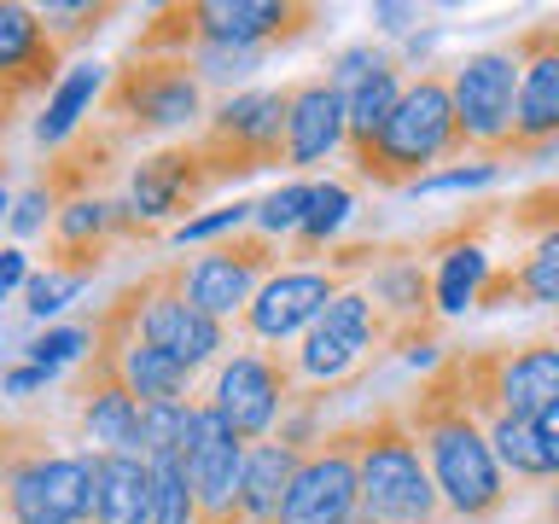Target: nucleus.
<instances>
[{"instance_id": "42", "label": "nucleus", "mask_w": 559, "mask_h": 524, "mask_svg": "<svg viewBox=\"0 0 559 524\" xmlns=\"http://www.w3.org/2000/svg\"><path fill=\"white\" fill-rule=\"evenodd\" d=\"M531 426H536V443H542V454H548L554 484H559V402H554V408H542V414L531 419Z\"/></svg>"}, {"instance_id": "27", "label": "nucleus", "mask_w": 559, "mask_h": 524, "mask_svg": "<svg viewBox=\"0 0 559 524\" xmlns=\"http://www.w3.org/2000/svg\"><path fill=\"white\" fill-rule=\"evenodd\" d=\"M402 94H408V76H402L396 59H384L379 70H367V76L344 94V152L356 157L379 140V129L391 122V111L402 105Z\"/></svg>"}, {"instance_id": "31", "label": "nucleus", "mask_w": 559, "mask_h": 524, "mask_svg": "<svg viewBox=\"0 0 559 524\" xmlns=\"http://www.w3.org/2000/svg\"><path fill=\"white\" fill-rule=\"evenodd\" d=\"M349 204H356V199H349V187H344V181H314V204H309L304 227L292 234L286 262H309V257H321V251H326V239L349 222Z\"/></svg>"}, {"instance_id": "37", "label": "nucleus", "mask_w": 559, "mask_h": 524, "mask_svg": "<svg viewBox=\"0 0 559 524\" xmlns=\"http://www.w3.org/2000/svg\"><path fill=\"white\" fill-rule=\"evenodd\" d=\"M507 227L531 245V239H542V234H554L559 227V187H531L524 199H513L507 204Z\"/></svg>"}, {"instance_id": "9", "label": "nucleus", "mask_w": 559, "mask_h": 524, "mask_svg": "<svg viewBox=\"0 0 559 524\" xmlns=\"http://www.w3.org/2000/svg\"><path fill=\"white\" fill-rule=\"evenodd\" d=\"M461 146L484 164L519 157V59L513 47H478L449 70Z\"/></svg>"}, {"instance_id": "2", "label": "nucleus", "mask_w": 559, "mask_h": 524, "mask_svg": "<svg viewBox=\"0 0 559 524\" xmlns=\"http://www.w3.org/2000/svg\"><path fill=\"white\" fill-rule=\"evenodd\" d=\"M356 437V478H361V519L356 524H449L437 496L419 437L402 414V396L373 402L361 419H349Z\"/></svg>"}, {"instance_id": "28", "label": "nucleus", "mask_w": 559, "mask_h": 524, "mask_svg": "<svg viewBox=\"0 0 559 524\" xmlns=\"http://www.w3.org/2000/svg\"><path fill=\"white\" fill-rule=\"evenodd\" d=\"M297 466H304V454L286 449L280 437H262V443H251V454H245V489H239L245 524H274L280 501H286V489H292V478H297Z\"/></svg>"}, {"instance_id": "4", "label": "nucleus", "mask_w": 559, "mask_h": 524, "mask_svg": "<svg viewBox=\"0 0 559 524\" xmlns=\"http://www.w3.org/2000/svg\"><path fill=\"white\" fill-rule=\"evenodd\" d=\"M443 157H466L461 122H454V87H449V70H419L402 105L391 111V122L379 129V140L367 152H356L349 164L373 187L414 192L431 175V164H443Z\"/></svg>"}, {"instance_id": "38", "label": "nucleus", "mask_w": 559, "mask_h": 524, "mask_svg": "<svg viewBox=\"0 0 559 524\" xmlns=\"http://www.w3.org/2000/svg\"><path fill=\"white\" fill-rule=\"evenodd\" d=\"M87 349H94V326H47L41 338L29 344V361L47 367V373H59L70 361H87Z\"/></svg>"}, {"instance_id": "46", "label": "nucleus", "mask_w": 559, "mask_h": 524, "mask_svg": "<svg viewBox=\"0 0 559 524\" xmlns=\"http://www.w3.org/2000/svg\"><path fill=\"white\" fill-rule=\"evenodd\" d=\"M7 431H12V414H0V524H12V513H7Z\"/></svg>"}, {"instance_id": "6", "label": "nucleus", "mask_w": 559, "mask_h": 524, "mask_svg": "<svg viewBox=\"0 0 559 524\" xmlns=\"http://www.w3.org/2000/svg\"><path fill=\"white\" fill-rule=\"evenodd\" d=\"M192 117H204V82L192 76L187 59L169 52H122L111 64V82L99 94V122L117 129L122 140H152L175 134Z\"/></svg>"}, {"instance_id": "7", "label": "nucleus", "mask_w": 559, "mask_h": 524, "mask_svg": "<svg viewBox=\"0 0 559 524\" xmlns=\"http://www.w3.org/2000/svg\"><path fill=\"white\" fill-rule=\"evenodd\" d=\"M286 349H292L297 391L304 396H338L379 356H391V332H384L367 286H349V291L332 297L321 321H314L297 344H286Z\"/></svg>"}, {"instance_id": "8", "label": "nucleus", "mask_w": 559, "mask_h": 524, "mask_svg": "<svg viewBox=\"0 0 559 524\" xmlns=\"http://www.w3.org/2000/svg\"><path fill=\"white\" fill-rule=\"evenodd\" d=\"M286 105L292 87H239L199 122L192 140H199L204 164L222 187L286 164Z\"/></svg>"}, {"instance_id": "25", "label": "nucleus", "mask_w": 559, "mask_h": 524, "mask_svg": "<svg viewBox=\"0 0 559 524\" xmlns=\"http://www.w3.org/2000/svg\"><path fill=\"white\" fill-rule=\"evenodd\" d=\"M478 309L484 314H496V309H559V227L524 245L519 262L489 269L484 291H478Z\"/></svg>"}, {"instance_id": "45", "label": "nucleus", "mask_w": 559, "mask_h": 524, "mask_svg": "<svg viewBox=\"0 0 559 524\" xmlns=\"http://www.w3.org/2000/svg\"><path fill=\"white\" fill-rule=\"evenodd\" d=\"M373 24L379 29H414L419 24V7H373Z\"/></svg>"}, {"instance_id": "17", "label": "nucleus", "mask_w": 559, "mask_h": 524, "mask_svg": "<svg viewBox=\"0 0 559 524\" xmlns=\"http://www.w3.org/2000/svg\"><path fill=\"white\" fill-rule=\"evenodd\" d=\"M222 181L210 175L199 140H181V146H164L152 157H140L134 175H129V204L140 210V222L164 227L175 216H187V210H199L210 192Z\"/></svg>"}, {"instance_id": "11", "label": "nucleus", "mask_w": 559, "mask_h": 524, "mask_svg": "<svg viewBox=\"0 0 559 524\" xmlns=\"http://www.w3.org/2000/svg\"><path fill=\"white\" fill-rule=\"evenodd\" d=\"M297 396L304 391H297V373H292V349L239 344L234 356L216 367V384H210L204 408L216 419H227L245 443H262V437H274V426L292 414Z\"/></svg>"}, {"instance_id": "34", "label": "nucleus", "mask_w": 559, "mask_h": 524, "mask_svg": "<svg viewBox=\"0 0 559 524\" xmlns=\"http://www.w3.org/2000/svg\"><path fill=\"white\" fill-rule=\"evenodd\" d=\"M309 204H314V181H286V187H274L269 199H257L251 227H257V234H269V239H292L297 227H304Z\"/></svg>"}, {"instance_id": "21", "label": "nucleus", "mask_w": 559, "mask_h": 524, "mask_svg": "<svg viewBox=\"0 0 559 524\" xmlns=\"http://www.w3.org/2000/svg\"><path fill=\"white\" fill-rule=\"evenodd\" d=\"M64 59H70V52L52 41V29L41 24V12L0 0V87H7L12 99L29 105L35 94L59 87L64 82Z\"/></svg>"}, {"instance_id": "18", "label": "nucleus", "mask_w": 559, "mask_h": 524, "mask_svg": "<svg viewBox=\"0 0 559 524\" xmlns=\"http://www.w3.org/2000/svg\"><path fill=\"white\" fill-rule=\"evenodd\" d=\"M122 152H129V140H122L117 129H105V122L94 117V122H82L64 146L47 152V164L35 169V187L52 199V210L82 204V199H105V187L117 181Z\"/></svg>"}, {"instance_id": "33", "label": "nucleus", "mask_w": 559, "mask_h": 524, "mask_svg": "<svg viewBox=\"0 0 559 524\" xmlns=\"http://www.w3.org/2000/svg\"><path fill=\"white\" fill-rule=\"evenodd\" d=\"M152 466V524H199L187 461H146Z\"/></svg>"}, {"instance_id": "19", "label": "nucleus", "mask_w": 559, "mask_h": 524, "mask_svg": "<svg viewBox=\"0 0 559 524\" xmlns=\"http://www.w3.org/2000/svg\"><path fill=\"white\" fill-rule=\"evenodd\" d=\"M245 454L251 443L216 414H199V437H192L187 472H192V496H199V524H245L239 513V489H245Z\"/></svg>"}, {"instance_id": "47", "label": "nucleus", "mask_w": 559, "mask_h": 524, "mask_svg": "<svg viewBox=\"0 0 559 524\" xmlns=\"http://www.w3.org/2000/svg\"><path fill=\"white\" fill-rule=\"evenodd\" d=\"M17 111H24V99H12L7 87H0V140H7V129L17 122Z\"/></svg>"}, {"instance_id": "43", "label": "nucleus", "mask_w": 559, "mask_h": 524, "mask_svg": "<svg viewBox=\"0 0 559 524\" xmlns=\"http://www.w3.org/2000/svg\"><path fill=\"white\" fill-rule=\"evenodd\" d=\"M47 379H52L47 367H35V361H24V367H12V373L0 379V391H7V396H24V391H41Z\"/></svg>"}, {"instance_id": "50", "label": "nucleus", "mask_w": 559, "mask_h": 524, "mask_svg": "<svg viewBox=\"0 0 559 524\" xmlns=\"http://www.w3.org/2000/svg\"><path fill=\"white\" fill-rule=\"evenodd\" d=\"M548 519H554V524H559V496H554V507H548Z\"/></svg>"}, {"instance_id": "49", "label": "nucleus", "mask_w": 559, "mask_h": 524, "mask_svg": "<svg viewBox=\"0 0 559 524\" xmlns=\"http://www.w3.org/2000/svg\"><path fill=\"white\" fill-rule=\"evenodd\" d=\"M0 181H7V146H0Z\"/></svg>"}, {"instance_id": "29", "label": "nucleus", "mask_w": 559, "mask_h": 524, "mask_svg": "<svg viewBox=\"0 0 559 524\" xmlns=\"http://www.w3.org/2000/svg\"><path fill=\"white\" fill-rule=\"evenodd\" d=\"M99 94H105V70H99V64L64 70V82L47 94V111H41V122H35V140H41L47 152H52V146H64V140L82 129L87 105H94Z\"/></svg>"}, {"instance_id": "24", "label": "nucleus", "mask_w": 559, "mask_h": 524, "mask_svg": "<svg viewBox=\"0 0 559 524\" xmlns=\"http://www.w3.org/2000/svg\"><path fill=\"white\" fill-rule=\"evenodd\" d=\"M489 367H496L501 414L536 419L542 408H554V402H559V344L554 338L489 344Z\"/></svg>"}, {"instance_id": "20", "label": "nucleus", "mask_w": 559, "mask_h": 524, "mask_svg": "<svg viewBox=\"0 0 559 524\" xmlns=\"http://www.w3.org/2000/svg\"><path fill=\"white\" fill-rule=\"evenodd\" d=\"M496 210L501 204H489L478 210L472 222H454L443 227L437 239H426V262H431V291H437V314H466V309H478V291H484V279L496 262L484 257V234H489V222H496Z\"/></svg>"}, {"instance_id": "23", "label": "nucleus", "mask_w": 559, "mask_h": 524, "mask_svg": "<svg viewBox=\"0 0 559 524\" xmlns=\"http://www.w3.org/2000/svg\"><path fill=\"white\" fill-rule=\"evenodd\" d=\"M292 105H286V169H314L344 146V94L326 76H304L286 82Z\"/></svg>"}, {"instance_id": "14", "label": "nucleus", "mask_w": 559, "mask_h": 524, "mask_svg": "<svg viewBox=\"0 0 559 524\" xmlns=\"http://www.w3.org/2000/svg\"><path fill=\"white\" fill-rule=\"evenodd\" d=\"M356 519H361V478H356V437H349L344 419L304 454L274 524H356Z\"/></svg>"}, {"instance_id": "5", "label": "nucleus", "mask_w": 559, "mask_h": 524, "mask_svg": "<svg viewBox=\"0 0 559 524\" xmlns=\"http://www.w3.org/2000/svg\"><path fill=\"white\" fill-rule=\"evenodd\" d=\"M7 513L12 524H87V513H94V454L59 449L41 419L12 414Z\"/></svg>"}, {"instance_id": "48", "label": "nucleus", "mask_w": 559, "mask_h": 524, "mask_svg": "<svg viewBox=\"0 0 559 524\" xmlns=\"http://www.w3.org/2000/svg\"><path fill=\"white\" fill-rule=\"evenodd\" d=\"M0 222H12V204H7V192H0Z\"/></svg>"}, {"instance_id": "51", "label": "nucleus", "mask_w": 559, "mask_h": 524, "mask_svg": "<svg viewBox=\"0 0 559 524\" xmlns=\"http://www.w3.org/2000/svg\"><path fill=\"white\" fill-rule=\"evenodd\" d=\"M554 344H559V321H554Z\"/></svg>"}, {"instance_id": "1", "label": "nucleus", "mask_w": 559, "mask_h": 524, "mask_svg": "<svg viewBox=\"0 0 559 524\" xmlns=\"http://www.w3.org/2000/svg\"><path fill=\"white\" fill-rule=\"evenodd\" d=\"M402 414H408V426L419 437V454H426V472H431L437 496H443L449 524H496L507 513L513 478L501 472L478 414L466 408L454 349L402 396Z\"/></svg>"}, {"instance_id": "13", "label": "nucleus", "mask_w": 559, "mask_h": 524, "mask_svg": "<svg viewBox=\"0 0 559 524\" xmlns=\"http://www.w3.org/2000/svg\"><path fill=\"white\" fill-rule=\"evenodd\" d=\"M286 269V245L269 239V234H234V239H216L204 257L187 262V291L192 303L204 314H216V321H239L245 309H251V297L262 291V279Z\"/></svg>"}, {"instance_id": "30", "label": "nucleus", "mask_w": 559, "mask_h": 524, "mask_svg": "<svg viewBox=\"0 0 559 524\" xmlns=\"http://www.w3.org/2000/svg\"><path fill=\"white\" fill-rule=\"evenodd\" d=\"M484 431H489V449H496V461H501L507 478H524V484L554 478V466H548V454H542V443H536V426H531V419L496 414Z\"/></svg>"}, {"instance_id": "44", "label": "nucleus", "mask_w": 559, "mask_h": 524, "mask_svg": "<svg viewBox=\"0 0 559 524\" xmlns=\"http://www.w3.org/2000/svg\"><path fill=\"white\" fill-rule=\"evenodd\" d=\"M12 286H29V262H24V251H17V245H7V251H0V297H7Z\"/></svg>"}, {"instance_id": "22", "label": "nucleus", "mask_w": 559, "mask_h": 524, "mask_svg": "<svg viewBox=\"0 0 559 524\" xmlns=\"http://www.w3.org/2000/svg\"><path fill=\"white\" fill-rule=\"evenodd\" d=\"M122 245V227H117V199H82V204H64L52 216V234H47V269L52 274H70V279H94L111 251Z\"/></svg>"}, {"instance_id": "15", "label": "nucleus", "mask_w": 559, "mask_h": 524, "mask_svg": "<svg viewBox=\"0 0 559 524\" xmlns=\"http://www.w3.org/2000/svg\"><path fill=\"white\" fill-rule=\"evenodd\" d=\"M70 414H76L87 454H140V396L129 391L117 356L87 349L70 384Z\"/></svg>"}, {"instance_id": "39", "label": "nucleus", "mask_w": 559, "mask_h": 524, "mask_svg": "<svg viewBox=\"0 0 559 524\" xmlns=\"http://www.w3.org/2000/svg\"><path fill=\"white\" fill-rule=\"evenodd\" d=\"M82 291V279H70V274H52V269H41V274H29V286H24V297H29V314H41V321H47V314H59L64 303H70V297H76Z\"/></svg>"}, {"instance_id": "12", "label": "nucleus", "mask_w": 559, "mask_h": 524, "mask_svg": "<svg viewBox=\"0 0 559 524\" xmlns=\"http://www.w3.org/2000/svg\"><path fill=\"white\" fill-rule=\"evenodd\" d=\"M356 279L338 274L332 262H286L280 274L262 279V291L251 297V309L239 314V332H245V344H274V349H286L297 344L304 332L326 314V303L338 291H349Z\"/></svg>"}, {"instance_id": "35", "label": "nucleus", "mask_w": 559, "mask_h": 524, "mask_svg": "<svg viewBox=\"0 0 559 524\" xmlns=\"http://www.w3.org/2000/svg\"><path fill=\"white\" fill-rule=\"evenodd\" d=\"M262 59H269V52H245V47H199V52H187L192 76H199V82H216V87H234V82H245V76H257Z\"/></svg>"}, {"instance_id": "10", "label": "nucleus", "mask_w": 559, "mask_h": 524, "mask_svg": "<svg viewBox=\"0 0 559 524\" xmlns=\"http://www.w3.org/2000/svg\"><path fill=\"white\" fill-rule=\"evenodd\" d=\"M129 297H134V321H140V338L152 349H164L169 361H181L187 373H199L227 349V326L216 314H204L187 291V262H157L140 279H129Z\"/></svg>"}, {"instance_id": "32", "label": "nucleus", "mask_w": 559, "mask_h": 524, "mask_svg": "<svg viewBox=\"0 0 559 524\" xmlns=\"http://www.w3.org/2000/svg\"><path fill=\"white\" fill-rule=\"evenodd\" d=\"M35 12H41V24L52 29V41H59L64 52L87 47V41H94V35L117 17L111 0H47V7H35Z\"/></svg>"}, {"instance_id": "26", "label": "nucleus", "mask_w": 559, "mask_h": 524, "mask_svg": "<svg viewBox=\"0 0 559 524\" xmlns=\"http://www.w3.org/2000/svg\"><path fill=\"white\" fill-rule=\"evenodd\" d=\"M87 524H152V466L140 454H94Z\"/></svg>"}, {"instance_id": "16", "label": "nucleus", "mask_w": 559, "mask_h": 524, "mask_svg": "<svg viewBox=\"0 0 559 524\" xmlns=\"http://www.w3.org/2000/svg\"><path fill=\"white\" fill-rule=\"evenodd\" d=\"M519 59V157L559 146V17H536L513 41Z\"/></svg>"}, {"instance_id": "40", "label": "nucleus", "mask_w": 559, "mask_h": 524, "mask_svg": "<svg viewBox=\"0 0 559 524\" xmlns=\"http://www.w3.org/2000/svg\"><path fill=\"white\" fill-rule=\"evenodd\" d=\"M501 175V164H484V157H472V164H449V169H431L426 181L414 192H472V187H489Z\"/></svg>"}, {"instance_id": "3", "label": "nucleus", "mask_w": 559, "mask_h": 524, "mask_svg": "<svg viewBox=\"0 0 559 524\" xmlns=\"http://www.w3.org/2000/svg\"><path fill=\"white\" fill-rule=\"evenodd\" d=\"M314 24H321V7L309 0H187V7H157L129 52H169V59H187L199 47L274 52L304 41Z\"/></svg>"}, {"instance_id": "36", "label": "nucleus", "mask_w": 559, "mask_h": 524, "mask_svg": "<svg viewBox=\"0 0 559 524\" xmlns=\"http://www.w3.org/2000/svg\"><path fill=\"white\" fill-rule=\"evenodd\" d=\"M257 216V199H234L222 210H204V216H187L175 227V245H216V239H234L245 222Z\"/></svg>"}, {"instance_id": "41", "label": "nucleus", "mask_w": 559, "mask_h": 524, "mask_svg": "<svg viewBox=\"0 0 559 524\" xmlns=\"http://www.w3.org/2000/svg\"><path fill=\"white\" fill-rule=\"evenodd\" d=\"M52 216H59V210H52V199H47L41 187H29L24 199L12 204V234H17V239H29V234H41Z\"/></svg>"}]
</instances>
